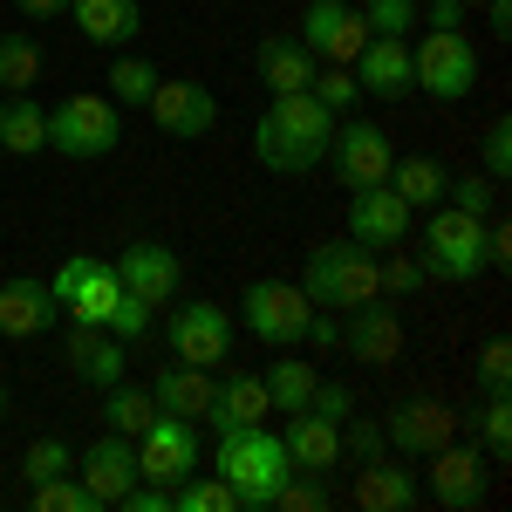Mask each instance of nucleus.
Listing matches in <instances>:
<instances>
[{"instance_id": "nucleus-1", "label": "nucleus", "mask_w": 512, "mask_h": 512, "mask_svg": "<svg viewBox=\"0 0 512 512\" xmlns=\"http://www.w3.org/2000/svg\"><path fill=\"white\" fill-rule=\"evenodd\" d=\"M328 137H335V110H321L308 89L267 96V110L253 123V164L274 178H308L328 164Z\"/></svg>"}, {"instance_id": "nucleus-2", "label": "nucleus", "mask_w": 512, "mask_h": 512, "mask_svg": "<svg viewBox=\"0 0 512 512\" xmlns=\"http://www.w3.org/2000/svg\"><path fill=\"white\" fill-rule=\"evenodd\" d=\"M301 294L328 308V315H349L362 301L383 294V253L355 246V239H321L308 246V267H301Z\"/></svg>"}, {"instance_id": "nucleus-3", "label": "nucleus", "mask_w": 512, "mask_h": 512, "mask_svg": "<svg viewBox=\"0 0 512 512\" xmlns=\"http://www.w3.org/2000/svg\"><path fill=\"white\" fill-rule=\"evenodd\" d=\"M212 472L239 492V512L274 506V492L287 485V444L267 424H246V431H219V451H212Z\"/></svg>"}, {"instance_id": "nucleus-4", "label": "nucleus", "mask_w": 512, "mask_h": 512, "mask_svg": "<svg viewBox=\"0 0 512 512\" xmlns=\"http://www.w3.org/2000/svg\"><path fill=\"white\" fill-rule=\"evenodd\" d=\"M410 69H417V96H431V103H465L485 76L478 41L465 28H424L410 48Z\"/></svg>"}, {"instance_id": "nucleus-5", "label": "nucleus", "mask_w": 512, "mask_h": 512, "mask_svg": "<svg viewBox=\"0 0 512 512\" xmlns=\"http://www.w3.org/2000/svg\"><path fill=\"white\" fill-rule=\"evenodd\" d=\"M123 144V110L110 103V96H89V89H76V96H62L55 110H48V151L55 158H110Z\"/></svg>"}, {"instance_id": "nucleus-6", "label": "nucleus", "mask_w": 512, "mask_h": 512, "mask_svg": "<svg viewBox=\"0 0 512 512\" xmlns=\"http://www.w3.org/2000/svg\"><path fill=\"white\" fill-rule=\"evenodd\" d=\"M424 267L444 287H472L485 274V219L458 212V205H431V219H424Z\"/></svg>"}, {"instance_id": "nucleus-7", "label": "nucleus", "mask_w": 512, "mask_h": 512, "mask_svg": "<svg viewBox=\"0 0 512 512\" xmlns=\"http://www.w3.org/2000/svg\"><path fill=\"white\" fill-rule=\"evenodd\" d=\"M308 315H315V301L301 294V280H246V294H239V321L267 349H294L308 335Z\"/></svg>"}, {"instance_id": "nucleus-8", "label": "nucleus", "mask_w": 512, "mask_h": 512, "mask_svg": "<svg viewBox=\"0 0 512 512\" xmlns=\"http://www.w3.org/2000/svg\"><path fill=\"white\" fill-rule=\"evenodd\" d=\"M164 349L171 362H192V369H219L233 355V315L219 301H178L164 321Z\"/></svg>"}, {"instance_id": "nucleus-9", "label": "nucleus", "mask_w": 512, "mask_h": 512, "mask_svg": "<svg viewBox=\"0 0 512 512\" xmlns=\"http://www.w3.org/2000/svg\"><path fill=\"white\" fill-rule=\"evenodd\" d=\"M55 301H62V315L89 321V328H103L110 308H117L123 280H117V260H103V253H69L62 267H55Z\"/></svg>"}, {"instance_id": "nucleus-10", "label": "nucleus", "mask_w": 512, "mask_h": 512, "mask_svg": "<svg viewBox=\"0 0 512 512\" xmlns=\"http://www.w3.org/2000/svg\"><path fill=\"white\" fill-rule=\"evenodd\" d=\"M383 437H390V458H431L437 444L458 437V403H444L431 390L403 396L390 417H383Z\"/></svg>"}, {"instance_id": "nucleus-11", "label": "nucleus", "mask_w": 512, "mask_h": 512, "mask_svg": "<svg viewBox=\"0 0 512 512\" xmlns=\"http://www.w3.org/2000/svg\"><path fill=\"white\" fill-rule=\"evenodd\" d=\"M328 164H335V185H349V192H355V185H383V178H390V164H396L390 130H383V123H369V117H355V123L335 117Z\"/></svg>"}, {"instance_id": "nucleus-12", "label": "nucleus", "mask_w": 512, "mask_h": 512, "mask_svg": "<svg viewBox=\"0 0 512 512\" xmlns=\"http://www.w3.org/2000/svg\"><path fill=\"white\" fill-rule=\"evenodd\" d=\"M144 110H151V123H158L171 144H198V137L219 123V96L198 76H158V89H151Z\"/></svg>"}, {"instance_id": "nucleus-13", "label": "nucleus", "mask_w": 512, "mask_h": 512, "mask_svg": "<svg viewBox=\"0 0 512 512\" xmlns=\"http://www.w3.org/2000/svg\"><path fill=\"white\" fill-rule=\"evenodd\" d=\"M137 472L151 478V485H178L185 472H198V424H185V417H151L144 431H137Z\"/></svg>"}, {"instance_id": "nucleus-14", "label": "nucleus", "mask_w": 512, "mask_h": 512, "mask_svg": "<svg viewBox=\"0 0 512 512\" xmlns=\"http://www.w3.org/2000/svg\"><path fill=\"white\" fill-rule=\"evenodd\" d=\"M342 355H355L362 369H390L403 355V315L390 308V294H376V301L342 315Z\"/></svg>"}, {"instance_id": "nucleus-15", "label": "nucleus", "mask_w": 512, "mask_h": 512, "mask_svg": "<svg viewBox=\"0 0 512 512\" xmlns=\"http://www.w3.org/2000/svg\"><path fill=\"white\" fill-rule=\"evenodd\" d=\"M485 465H492V458H485L478 444H458V437L437 444L431 451V499L444 512H478L485 506Z\"/></svg>"}, {"instance_id": "nucleus-16", "label": "nucleus", "mask_w": 512, "mask_h": 512, "mask_svg": "<svg viewBox=\"0 0 512 512\" xmlns=\"http://www.w3.org/2000/svg\"><path fill=\"white\" fill-rule=\"evenodd\" d=\"M349 239L369 246V253H390V246L410 239V205L390 192V178H383V185H355L349 192Z\"/></svg>"}, {"instance_id": "nucleus-17", "label": "nucleus", "mask_w": 512, "mask_h": 512, "mask_svg": "<svg viewBox=\"0 0 512 512\" xmlns=\"http://www.w3.org/2000/svg\"><path fill=\"white\" fill-rule=\"evenodd\" d=\"M76 478H82V492L96 499V506H117L123 492L137 485V437H123V431H103L89 451L76 458Z\"/></svg>"}, {"instance_id": "nucleus-18", "label": "nucleus", "mask_w": 512, "mask_h": 512, "mask_svg": "<svg viewBox=\"0 0 512 512\" xmlns=\"http://www.w3.org/2000/svg\"><path fill=\"white\" fill-rule=\"evenodd\" d=\"M301 41H308L315 62H342V69H349L355 55H362V41H369L362 7H349V0H308V14H301Z\"/></svg>"}, {"instance_id": "nucleus-19", "label": "nucleus", "mask_w": 512, "mask_h": 512, "mask_svg": "<svg viewBox=\"0 0 512 512\" xmlns=\"http://www.w3.org/2000/svg\"><path fill=\"white\" fill-rule=\"evenodd\" d=\"M349 69H355V82H362V96H376V103H403V96H417V69H410V41L369 35V41H362V55H355Z\"/></svg>"}, {"instance_id": "nucleus-20", "label": "nucleus", "mask_w": 512, "mask_h": 512, "mask_svg": "<svg viewBox=\"0 0 512 512\" xmlns=\"http://www.w3.org/2000/svg\"><path fill=\"white\" fill-rule=\"evenodd\" d=\"M117 280L158 308V301H171V294L185 287V260H178L164 239H130V246L117 253Z\"/></svg>"}, {"instance_id": "nucleus-21", "label": "nucleus", "mask_w": 512, "mask_h": 512, "mask_svg": "<svg viewBox=\"0 0 512 512\" xmlns=\"http://www.w3.org/2000/svg\"><path fill=\"white\" fill-rule=\"evenodd\" d=\"M62 321V301H55V287L35 274L21 280H0V335H14V342H35Z\"/></svg>"}, {"instance_id": "nucleus-22", "label": "nucleus", "mask_w": 512, "mask_h": 512, "mask_svg": "<svg viewBox=\"0 0 512 512\" xmlns=\"http://www.w3.org/2000/svg\"><path fill=\"white\" fill-rule=\"evenodd\" d=\"M123 369H130V342H117L110 328H89V321L69 328V376L76 383L110 390V383H123Z\"/></svg>"}, {"instance_id": "nucleus-23", "label": "nucleus", "mask_w": 512, "mask_h": 512, "mask_svg": "<svg viewBox=\"0 0 512 512\" xmlns=\"http://www.w3.org/2000/svg\"><path fill=\"white\" fill-rule=\"evenodd\" d=\"M69 21L89 48H130L144 35V0H69Z\"/></svg>"}, {"instance_id": "nucleus-24", "label": "nucleus", "mask_w": 512, "mask_h": 512, "mask_svg": "<svg viewBox=\"0 0 512 512\" xmlns=\"http://www.w3.org/2000/svg\"><path fill=\"white\" fill-rule=\"evenodd\" d=\"M280 444H287V465L294 472H335L342 465V424H328V417H315V410H294L287 417V431H280Z\"/></svg>"}, {"instance_id": "nucleus-25", "label": "nucleus", "mask_w": 512, "mask_h": 512, "mask_svg": "<svg viewBox=\"0 0 512 512\" xmlns=\"http://www.w3.org/2000/svg\"><path fill=\"white\" fill-rule=\"evenodd\" d=\"M253 76L267 82V96H294V89L315 82V55H308L301 35H260V48H253Z\"/></svg>"}, {"instance_id": "nucleus-26", "label": "nucleus", "mask_w": 512, "mask_h": 512, "mask_svg": "<svg viewBox=\"0 0 512 512\" xmlns=\"http://www.w3.org/2000/svg\"><path fill=\"white\" fill-rule=\"evenodd\" d=\"M212 390H219V376L212 369H192V362H171V369L151 376V403H158L164 417H185V424H205Z\"/></svg>"}, {"instance_id": "nucleus-27", "label": "nucleus", "mask_w": 512, "mask_h": 512, "mask_svg": "<svg viewBox=\"0 0 512 512\" xmlns=\"http://www.w3.org/2000/svg\"><path fill=\"white\" fill-rule=\"evenodd\" d=\"M355 506L362 512H410L417 506V472L403 465V458H369L362 472H355Z\"/></svg>"}, {"instance_id": "nucleus-28", "label": "nucleus", "mask_w": 512, "mask_h": 512, "mask_svg": "<svg viewBox=\"0 0 512 512\" xmlns=\"http://www.w3.org/2000/svg\"><path fill=\"white\" fill-rule=\"evenodd\" d=\"M267 417H274V396L260 376H226L212 390V410H205L212 431H246V424H267Z\"/></svg>"}, {"instance_id": "nucleus-29", "label": "nucleus", "mask_w": 512, "mask_h": 512, "mask_svg": "<svg viewBox=\"0 0 512 512\" xmlns=\"http://www.w3.org/2000/svg\"><path fill=\"white\" fill-rule=\"evenodd\" d=\"M0 151H7V158L48 151V110L35 103V89H28V96H0Z\"/></svg>"}, {"instance_id": "nucleus-30", "label": "nucleus", "mask_w": 512, "mask_h": 512, "mask_svg": "<svg viewBox=\"0 0 512 512\" xmlns=\"http://www.w3.org/2000/svg\"><path fill=\"white\" fill-rule=\"evenodd\" d=\"M444 185H451V171L431 158V151H417V158H396L390 164V192L410 205V212H431L444 205Z\"/></svg>"}, {"instance_id": "nucleus-31", "label": "nucleus", "mask_w": 512, "mask_h": 512, "mask_svg": "<svg viewBox=\"0 0 512 512\" xmlns=\"http://www.w3.org/2000/svg\"><path fill=\"white\" fill-rule=\"evenodd\" d=\"M41 69H48V48H41L35 35H21V28H7V35H0V96L41 89Z\"/></svg>"}, {"instance_id": "nucleus-32", "label": "nucleus", "mask_w": 512, "mask_h": 512, "mask_svg": "<svg viewBox=\"0 0 512 512\" xmlns=\"http://www.w3.org/2000/svg\"><path fill=\"white\" fill-rule=\"evenodd\" d=\"M260 383H267V396H274L280 417H294V410H308V396H315L321 376H315V362H301V355H274Z\"/></svg>"}, {"instance_id": "nucleus-33", "label": "nucleus", "mask_w": 512, "mask_h": 512, "mask_svg": "<svg viewBox=\"0 0 512 512\" xmlns=\"http://www.w3.org/2000/svg\"><path fill=\"white\" fill-rule=\"evenodd\" d=\"M158 62H151V55H117V62H110V89H103V96H110V103H117V110H144V103H151V89H158Z\"/></svg>"}, {"instance_id": "nucleus-34", "label": "nucleus", "mask_w": 512, "mask_h": 512, "mask_svg": "<svg viewBox=\"0 0 512 512\" xmlns=\"http://www.w3.org/2000/svg\"><path fill=\"white\" fill-rule=\"evenodd\" d=\"M171 512H239V492L219 472H212V478L185 472L178 485H171Z\"/></svg>"}, {"instance_id": "nucleus-35", "label": "nucleus", "mask_w": 512, "mask_h": 512, "mask_svg": "<svg viewBox=\"0 0 512 512\" xmlns=\"http://www.w3.org/2000/svg\"><path fill=\"white\" fill-rule=\"evenodd\" d=\"M110 403H103V417H110V431H123V437H137L151 417H158V403H151V390H137V383H110Z\"/></svg>"}, {"instance_id": "nucleus-36", "label": "nucleus", "mask_w": 512, "mask_h": 512, "mask_svg": "<svg viewBox=\"0 0 512 512\" xmlns=\"http://www.w3.org/2000/svg\"><path fill=\"white\" fill-rule=\"evenodd\" d=\"M308 96H315L321 110H355V96H362V82H355V69H342V62H315V82H308Z\"/></svg>"}, {"instance_id": "nucleus-37", "label": "nucleus", "mask_w": 512, "mask_h": 512, "mask_svg": "<svg viewBox=\"0 0 512 512\" xmlns=\"http://www.w3.org/2000/svg\"><path fill=\"white\" fill-rule=\"evenodd\" d=\"M28 499H35V512H103L96 499H89V492H82V478H76V472L28 485Z\"/></svg>"}, {"instance_id": "nucleus-38", "label": "nucleus", "mask_w": 512, "mask_h": 512, "mask_svg": "<svg viewBox=\"0 0 512 512\" xmlns=\"http://www.w3.org/2000/svg\"><path fill=\"white\" fill-rule=\"evenodd\" d=\"M472 444L485 451V458H506L512 451V403L506 396H485V403H478V437Z\"/></svg>"}, {"instance_id": "nucleus-39", "label": "nucleus", "mask_w": 512, "mask_h": 512, "mask_svg": "<svg viewBox=\"0 0 512 512\" xmlns=\"http://www.w3.org/2000/svg\"><path fill=\"white\" fill-rule=\"evenodd\" d=\"M362 28H369V35H390V41H410L417 0H362Z\"/></svg>"}, {"instance_id": "nucleus-40", "label": "nucleus", "mask_w": 512, "mask_h": 512, "mask_svg": "<svg viewBox=\"0 0 512 512\" xmlns=\"http://www.w3.org/2000/svg\"><path fill=\"white\" fill-rule=\"evenodd\" d=\"M62 472H76V451H69L62 437H35V444H28V458H21V478L41 485V478H62Z\"/></svg>"}, {"instance_id": "nucleus-41", "label": "nucleus", "mask_w": 512, "mask_h": 512, "mask_svg": "<svg viewBox=\"0 0 512 512\" xmlns=\"http://www.w3.org/2000/svg\"><path fill=\"white\" fill-rule=\"evenodd\" d=\"M506 390H512V342L492 335V342H478V396H506Z\"/></svg>"}, {"instance_id": "nucleus-42", "label": "nucleus", "mask_w": 512, "mask_h": 512, "mask_svg": "<svg viewBox=\"0 0 512 512\" xmlns=\"http://www.w3.org/2000/svg\"><path fill=\"white\" fill-rule=\"evenodd\" d=\"M383 451H390V437H383V417H342V458L369 465V458H383Z\"/></svg>"}, {"instance_id": "nucleus-43", "label": "nucleus", "mask_w": 512, "mask_h": 512, "mask_svg": "<svg viewBox=\"0 0 512 512\" xmlns=\"http://www.w3.org/2000/svg\"><path fill=\"white\" fill-rule=\"evenodd\" d=\"M151 315H158V308H151L144 294H130V287H123V294H117V308H110V321H103V328H110L117 342H144V335H151Z\"/></svg>"}, {"instance_id": "nucleus-44", "label": "nucleus", "mask_w": 512, "mask_h": 512, "mask_svg": "<svg viewBox=\"0 0 512 512\" xmlns=\"http://www.w3.org/2000/svg\"><path fill=\"white\" fill-rule=\"evenodd\" d=\"M444 205H458V212H472V219H492V212H499V185L465 171V178H451V185H444Z\"/></svg>"}, {"instance_id": "nucleus-45", "label": "nucleus", "mask_w": 512, "mask_h": 512, "mask_svg": "<svg viewBox=\"0 0 512 512\" xmlns=\"http://www.w3.org/2000/svg\"><path fill=\"white\" fill-rule=\"evenodd\" d=\"M424 287H431V267L410 260L403 246H390V253H383V294H424Z\"/></svg>"}, {"instance_id": "nucleus-46", "label": "nucleus", "mask_w": 512, "mask_h": 512, "mask_svg": "<svg viewBox=\"0 0 512 512\" xmlns=\"http://www.w3.org/2000/svg\"><path fill=\"white\" fill-rule=\"evenodd\" d=\"M274 506H287V512H328V485H321V472H287V485L274 492Z\"/></svg>"}, {"instance_id": "nucleus-47", "label": "nucleus", "mask_w": 512, "mask_h": 512, "mask_svg": "<svg viewBox=\"0 0 512 512\" xmlns=\"http://www.w3.org/2000/svg\"><path fill=\"white\" fill-rule=\"evenodd\" d=\"M478 158H485V178H492V185H506V178H512V123H506V117L485 123V144H478Z\"/></svg>"}, {"instance_id": "nucleus-48", "label": "nucleus", "mask_w": 512, "mask_h": 512, "mask_svg": "<svg viewBox=\"0 0 512 512\" xmlns=\"http://www.w3.org/2000/svg\"><path fill=\"white\" fill-rule=\"evenodd\" d=\"M308 410H315V417H328V424H342V417H355V390H349V383H315Z\"/></svg>"}, {"instance_id": "nucleus-49", "label": "nucleus", "mask_w": 512, "mask_h": 512, "mask_svg": "<svg viewBox=\"0 0 512 512\" xmlns=\"http://www.w3.org/2000/svg\"><path fill=\"white\" fill-rule=\"evenodd\" d=\"M417 21H424V28H465L472 7H465V0H431V7H417Z\"/></svg>"}, {"instance_id": "nucleus-50", "label": "nucleus", "mask_w": 512, "mask_h": 512, "mask_svg": "<svg viewBox=\"0 0 512 512\" xmlns=\"http://www.w3.org/2000/svg\"><path fill=\"white\" fill-rule=\"evenodd\" d=\"M301 342H315V349H342V315L315 308V315H308V335H301Z\"/></svg>"}, {"instance_id": "nucleus-51", "label": "nucleus", "mask_w": 512, "mask_h": 512, "mask_svg": "<svg viewBox=\"0 0 512 512\" xmlns=\"http://www.w3.org/2000/svg\"><path fill=\"white\" fill-rule=\"evenodd\" d=\"M478 14H485V28L506 41L512 35V0H478Z\"/></svg>"}, {"instance_id": "nucleus-52", "label": "nucleus", "mask_w": 512, "mask_h": 512, "mask_svg": "<svg viewBox=\"0 0 512 512\" xmlns=\"http://www.w3.org/2000/svg\"><path fill=\"white\" fill-rule=\"evenodd\" d=\"M28 21H55V14H69V0H14Z\"/></svg>"}, {"instance_id": "nucleus-53", "label": "nucleus", "mask_w": 512, "mask_h": 512, "mask_svg": "<svg viewBox=\"0 0 512 512\" xmlns=\"http://www.w3.org/2000/svg\"><path fill=\"white\" fill-rule=\"evenodd\" d=\"M0 417H7V383H0Z\"/></svg>"}, {"instance_id": "nucleus-54", "label": "nucleus", "mask_w": 512, "mask_h": 512, "mask_svg": "<svg viewBox=\"0 0 512 512\" xmlns=\"http://www.w3.org/2000/svg\"><path fill=\"white\" fill-rule=\"evenodd\" d=\"M465 7H478V0H465Z\"/></svg>"}]
</instances>
